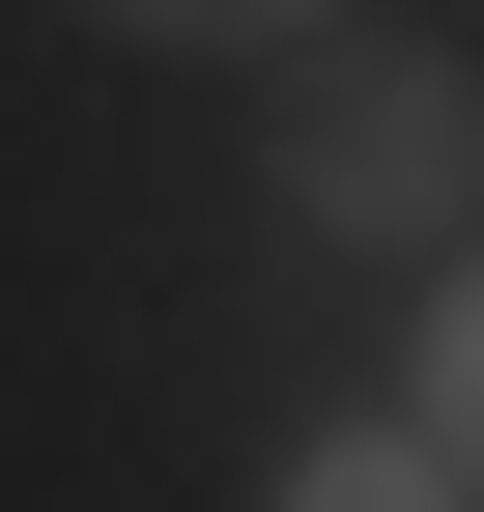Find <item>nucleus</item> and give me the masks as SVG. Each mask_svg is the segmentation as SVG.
<instances>
[{"instance_id": "obj_2", "label": "nucleus", "mask_w": 484, "mask_h": 512, "mask_svg": "<svg viewBox=\"0 0 484 512\" xmlns=\"http://www.w3.org/2000/svg\"><path fill=\"white\" fill-rule=\"evenodd\" d=\"M285 512H484V456H428V427H342V456H285Z\"/></svg>"}, {"instance_id": "obj_3", "label": "nucleus", "mask_w": 484, "mask_h": 512, "mask_svg": "<svg viewBox=\"0 0 484 512\" xmlns=\"http://www.w3.org/2000/svg\"><path fill=\"white\" fill-rule=\"evenodd\" d=\"M428 456H484V256L428 285Z\"/></svg>"}, {"instance_id": "obj_4", "label": "nucleus", "mask_w": 484, "mask_h": 512, "mask_svg": "<svg viewBox=\"0 0 484 512\" xmlns=\"http://www.w3.org/2000/svg\"><path fill=\"white\" fill-rule=\"evenodd\" d=\"M114 29H314V0H114Z\"/></svg>"}, {"instance_id": "obj_1", "label": "nucleus", "mask_w": 484, "mask_h": 512, "mask_svg": "<svg viewBox=\"0 0 484 512\" xmlns=\"http://www.w3.org/2000/svg\"><path fill=\"white\" fill-rule=\"evenodd\" d=\"M285 200H314V228H371V256H399V228H456V200H484V86L371 29L314 114H285Z\"/></svg>"}]
</instances>
